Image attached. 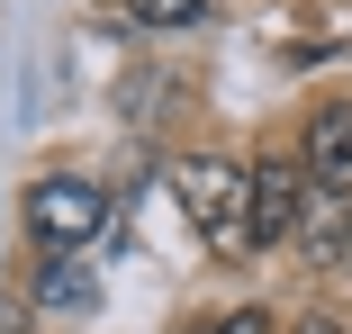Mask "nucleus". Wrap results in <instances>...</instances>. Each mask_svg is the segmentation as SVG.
<instances>
[{
    "label": "nucleus",
    "mask_w": 352,
    "mask_h": 334,
    "mask_svg": "<svg viewBox=\"0 0 352 334\" xmlns=\"http://www.w3.org/2000/svg\"><path fill=\"white\" fill-rule=\"evenodd\" d=\"M100 217H109V190L82 181V172H45V181L28 190V235H36L45 253H82V244L100 235Z\"/></svg>",
    "instance_id": "2"
},
{
    "label": "nucleus",
    "mask_w": 352,
    "mask_h": 334,
    "mask_svg": "<svg viewBox=\"0 0 352 334\" xmlns=\"http://www.w3.org/2000/svg\"><path fill=\"white\" fill-rule=\"evenodd\" d=\"M118 10H126L135 27H199L208 0H118Z\"/></svg>",
    "instance_id": "6"
},
{
    "label": "nucleus",
    "mask_w": 352,
    "mask_h": 334,
    "mask_svg": "<svg viewBox=\"0 0 352 334\" xmlns=\"http://www.w3.org/2000/svg\"><path fill=\"white\" fill-rule=\"evenodd\" d=\"M190 334H271V316L262 307H235V316H199Z\"/></svg>",
    "instance_id": "7"
},
{
    "label": "nucleus",
    "mask_w": 352,
    "mask_h": 334,
    "mask_svg": "<svg viewBox=\"0 0 352 334\" xmlns=\"http://www.w3.org/2000/svg\"><path fill=\"white\" fill-rule=\"evenodd\" d=\"M298 163H307V181H325V190H352V100L307 109V145H298Z\"/></svg>",
    "instance_id": "4"
},
{
    "label": "nucleus",
    "mask_w": 352,
    "mask_h": 334,
    "mask_svg": "<svg viewBox=\"0 0 352 334\" xmlns=\"http://www.w3.org/2000/svg\"><path fill=\"white\" fill-rule=\"evenodd\" d=\"M172 199H181V217L217 244V253H244L253 244V172L244 163L190 154V163H172Z\"/></svg>",
    "instance_id": "1"
},
{
    "label": "nucleus",
    "mask_w": 352,
    "mask_h": 334,
    "mask_svg": "<svg viewBox=\"0 0 352 334\" xmlns=\"http://www.w3.org/2000/svg\"><path fill=\"white\" fill-rule=\"evenodd\" d=\"M289 334H343V325H334V316H307V325H289Z\"/></svg>",
    "instance_id": "9"
},
{
    "label": "nucleus",
    "mask_w": 352,
    "mask_h": 334,
    "mask_svg": "<svg viewBox=\"0 0 352 334\" xmlns=\"http://www.w3.org/2000/svg\"><path fill=\"white\" fill-rule=\"evenodd\" d=\"M307 235V163H253V244Z\"/></svg>",
    "instance_id": "3"
},
{
    "label": "nucleus",
    "mask_w": 352,
    "mask_h": 334,
    "mask_svg": "<svg viewBox=\"0 0 352 334\" xmlns=\"http://www.w3.org/2000/svg\"><path fill=\"white\" fill-rule=\"evenodd\" d=\"M36 307H45V316H91V307H100V280L82 271L73 253H54L45 271H36Z\"/></svg>",
    "instance_id": "5"
},
{
    "label": "nucleus",
    "mask_w": 352,
    "mask_h": 334,
    "mask_svg": "<svg viewBox=\"0 0 352 334\" xmlns=\"http://www.w3.org/2000/svg\"><path fill=\"white\" fill-rule=\"evenodd\" d=\"M334 271H352V199H343V226H334Z\"/></svg>",
    "instance_id": "8"
}]
</instances>
